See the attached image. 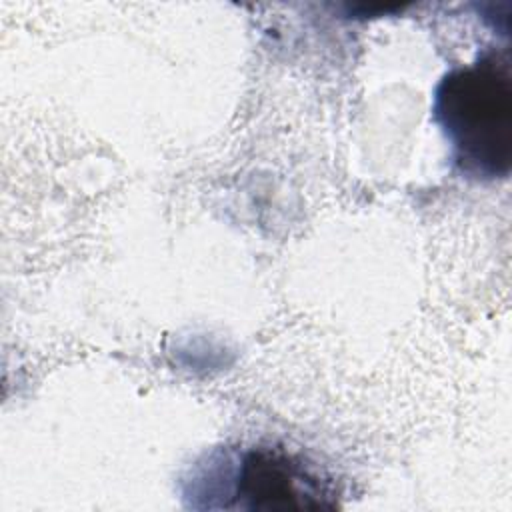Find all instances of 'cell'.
<instances>
[{
  "instance_id": "cell-1",
  "label": "cell",
  "mask_w": 512,
  "mask_h": 512,
  "mask_svg": "<svg viewBox=\"0 0 512 512\" xmlns=\"http://www.w3.org/2000/svg\"><path fill=\"white\" fill-rule=\"evenodd\" d=\"M432 114L468 178H506L512 164V74L508 52L488 50L446 72Z\"/></svg>"
},
{
  "instance_id": "cell-2",
  "label": "cell",
  "mask_w": 512,
  "mask_h": 512,
  "mask_svg": "<svg viewBox=\"0 0 512 512\" xmlns=\"http://www.w3.org/2000/svg\"><path fill=\"white\" fill-rule=\"evenodd\" d=\"M234 456L228 472L230 496L240 508L322 510L336 506L330 480L284 448L254 446Z\"/></svg>"
}]
</instances>
